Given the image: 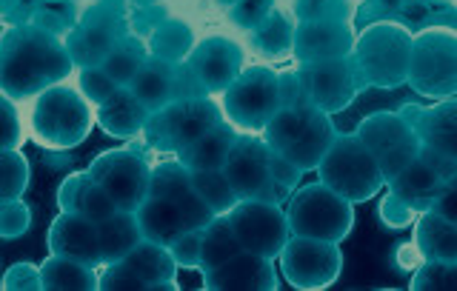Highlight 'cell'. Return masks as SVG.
<instances>
[{"mask_svg": "<svg viewBox=\"0 0 457 291\" xmlns=\"http://www.w3.org/2000/svg\"><path fill=\"white\" fill-rule=\"evenodd\" d=\"M75 71L69 46L61 35L37 23L6 26L0 49V83L12 100H35L49 86L66 83Z\"/></svg>", "mask_w": 457, "mask_h": 291, "instance_id": "6da1fadb", "label": "cell"}, {"mask_svg": "<svg viewBox=\"0 0 457 291\" xmlns=\"http://www.w3.org/2000/svg\"><path fill=\"white\" fill-rule=\"evenodd\" d=\"M95 123L97 109L69 83L49 86L32 100V109H29V137L49 152L75 149L89 137Z\"/></svg>", "mask_w": 457, "mask_h": 291, "instance_id": "7a4b0ae2", "label": "cell"}, {"mask_svg": "<svg viewBox=\"0 0 457 291\" xmlns=\"http://www.w3.org/2000/svg\"><path fill=\"white\" fill-rule=\"evenodd\" d=\"M337 129L332 118L312 104L280 106L275 118L263 129V140L271 152L292 160L303 171H318L328 146L335 143Z\"/></svg>", "mask_w": 457, "mask_h": 291, "instance_id": "3957f363", "label": "cell"}, {"mask_svg": "<svg viewBox=\"0 0 457 291\" xmlns=\"http://www.w3.org/2000/svg\"><path fill=\"white\" fill-rule=\"evenodd\" d=\"M218 123H223L218 97H180L152 112L137 140L146 143L157 157H175Z\"/></svg>", "mask_w": 457, "mask_h": 291, "instance_id": "277c9868", "label": "cell"}, {"mask_svg": "<svg viewBox=\"0 0 457 291\" xmlns=\"http://www.w3.org/2000/svg\"><path fill=\"white\" fill-rule=\"evenodd\" d=\"M414 37L403 23L380 21L357 35L352 61L363 86H400L409 80Z\"/></svg>", "mask_w": 457, "mask_h": 291, "instance_id": "5b68a950", "label": "cell"}, {"mask_svg": "<svg viewBox=\"0 0 457 291\" xmlns=\"http://www.w3.org/2000/svg\"><path fill=\"white\" fill-rule=\"evenodd\" d=\"M223 121L232 123L240 135H263L269 121L280 109L278 69L246 66L226 92L218 95Z\"/></svg>", "mask_w": 457, "mask_h": 291, "instance_id": "8992f818", "label": "cell"}, {"mask_svg": "<svg viewBox=\"0 0 457 291\" xmlns=\"http://www.w3.org/2000/svg\"><path fill=\"white\" fill-rule=\"evenodd\" d=\"M286 217L292 235L340 243L354 229V203L318 180L295 188L286 203Z\"/></svg>", "mask_w": 457, "mask_h": 291, "instance_id": "52a82bcc", "label": "cell"}, {"mask_svg": "<svg viewBox=\"0 0 457 291\" xmlns=\"http://www.w3.org/2000/svg\"><path fill=\"white\" fill-rule=\"evenodd\" d=\"M318 180L352 203H366L386 186L378 160L354 135H337L318 166Z\"/></svg>", "mask_w": 457, "mask_h": 291, "instance_id": "ba28073f", "label": "cell"}, {"mask_svg": "<svg viewBox=\"0 0 457 291\" xmlns=\"http://www.w3.org/2000/svg\"><path fill=\"white\" fill-rule=\"evenodd\" d=\"M409 83L420 95L440 100L457 92V29L428 26L414 35Z\"/></svg>", "mask_w": 457, "mask_h": 291, "instance_id": "9c48e42d", "label": "cell"}, {"mask_svg": "<svg viewBox=\"0 0 457 291\" xmlns=\"http://www.w3.org/2000/svg\"><path fill=\"white\" fill-rule=\"evenodd\" d=\"M152 169L154 160L146 154V149L132 140L120 149H109L97 154L89 163V174L106 188L109 197L118 203V209L137 212L149 197L152 186Z\"/></svg>", "mask_w": 457, "mask_h": 291, "instance_id": "30bf717a", "label": "cell"}, {"mask_svg": "<svg viewBox=\"0 0 457 291\" xmlns=\"http://www.w3.org/2000/svg\"><path fill=\"white\" fill-rule=\"evenodd\" d=\"M280 274L292 288L320 291L328 288L343 271V252L332 240L292 235L278 254Z\"/></svg>", "mask_w": 457, "mask_h": 291, "instance_id": "8fae6325", "label": "cell"}, {"mask_svg": "<svg viewBox=\"0 0 457 291\" xmlns=\"http://www.w3.org/2000/svg\"><path fill=\"white\" fill-rule=\"evenodd\" d=\"M357 137L363 140V146L371 152V157L378 160V166L383 171L386 183L397 178L411 160L420 157L423 143L418 132L411 129V123L400 112H375L357 126Z\"/></svg>", "mask_w": 457, "mask_h": 291, "instance_id": "7c38bea8", "label": "cell"}, {"mask_svg": "<svg viewBox=\"0 0 457 291\" xmlns=\"http://www.w3.org/2000/svg\"><path fill=\"white\" fill-rule=\"evenodd\" d=\"M226 217H228V223H232L243 249L271 257V260L283 252V245L292 237V226H289V217H286V209L275 206V203L243 197Z\"/></svg>", "mask_w": 457, "mask_h": 291, "instance_id": "4fadbf2b", "label": "cell"}, {"mask_svg": "<svg viewBox=\"0 0 457 291\" xmlns=\"http://www.w3.org/2000/svg\"><path fill=\"white\" fill-rule=\"evenodd\" d=\"M132 35V29L123 26V18L112 4H95L83 12V18L69 29L63 37L71 61L78 69L104 66L106 57L120 46L123 37Z\"/></svg>", "mask_w": 457, "mask_h": 291, "instance_id": "5bb4252c", "label": "cell"}, {"mask_svg": "<svg viewBox=\"0 0 457 291\" xmlns=\"http://www.w3.org/2000/svg\"><path fill=\"white\" fill-rule=\"evenodd\" d=\"M297 78H300V83H303L309 104L323 109L326 114H335L340 109H346L354 100V95L363 89L352 54L332 57V61L300 63Z\"/></svg>", "mask_w": 457, "mask_h": 291, "instance_id": "9a60e30c", "label": "cell"}, {"mask_svg": "<svg viewBox=\"0 0 457 291\" xmlns=\"http://www.w3.org/2000/svg\"><path fill=\"white\" fill-rule=\"evenodd\" d=\"M186 63L192 66L195 78L204 86V92L218 97L220 92H226L232 80L246 69V57H243L240 43L212 35L195 43L192 54L186 57Z\"/></svg>", "mask_w": 457, "mask_h": 291, "instance_id": "2e32d148", "label": "cell"}, {"mask_svg": "<svg viewBox=\"0 0 457 291\" xmlns=\"http://www.w3.org/2000/svg\"><path fill=\"white\" fill-rule=\"evenodd\" d=\"M149 197H163L169 203L183 212L186 223L189 229H206L214 214L200 195L195 192V183H192V171L186 169L178 157H161L152 169V186H149Z\"/></svg>", "mask_w": 457, "mask_h": 291, "instance_id": "e0dca14e", "label": "cell"}, {"mask_svg": "<svg viewBox=\"0 0 457 291\" xmlns=\"http://www.w3.org/2000/svg\"><path fill=\"white\" fill-rule=\"evenodd\" d=\"M400 114L418 132L423 149L457 163V100L446 97L435 106H411L406 104Z\"/></svg>", "mask_w": 457, "mask_h": 291, "instance_id": "ac0fdd59", "label": "cell"}, {"mask_svg": "<svg viewBox=\"0 0 457 291\" xmlns=\"http://www.w3.org/2000/svg\"><path fill=\"white\" fill-rule=\"evenodd\" d=\"M204 274V286L212 291H271L278 288L275 260L243 249L223 266Z\"/></svg>", "mask_w": 457, "mask_h": 291, "instance_id": "d6986e66", "label": "cell"}, {"mask_svg": "<svg viewBox=\"0 0 457 291\" xmlns=\"http://www.w3.org/2000/svg\"><path fill=\"white\" fill-rule=\"evenodd\" d=\"M49 254H63L95 269H104V254H100V235L97 223L78 212H61L49 226Z\"/></svg>", "mask_w": 457, "mask_h": 291, "instance_id": "ffe728a7", "label": "cell"}, {"mask_svg": "<svg viewBox=\"0 0 457 291\" xmlns=\"http://www.w3.org/2000/svg\"><path fill=\"white\" fill-rule=\"evenodd\" d=\"M354 32L349 21H303L295 26V57L297 63L332 61L346 57L354 49Z\"/></svg>", "mask_w": 457, "mask_h": 291, "instance_id": "44dd1931", "label": "cell"}, {"mask_svg": "<svg viewBox=\"0 0 457 291\" xmlns=\"http://www.w3.org/2000/svg\"><path fill=\"white\" fill-rule=\"evenodd\" d=\"M223 171L235 192L243 197H254L271 180L269 174V146L263 135H240L228 152Z\"/></svg>", "mask_w": 457, "mask_h": 291, "instance_id": "7402d4cb", "label": "cell"}, {"mask_svg": "<svg viewBox=\"0 0 457 291\" xmlns=\"http://www.w3.org/2000/svg\"><path fill=\"white\" fill-rule=\"evenodd\" d=\"M118 263H123L135 274L143 291H178L180 288V283H178L180 266L169 245H161V243L143 237L123 260H118Z\"/></svg>", "mask_w": 457, "mask_h": 291, "instance_id": "603a6c76", "label": "cell"}, {"mask_svg": "<svg viewBox=\"0 0 457 291\" xmlns=\"http://www.w3.org/2000/svg\"><path fill=\"white\" fill-rule=\"evenodd\" d=\"M446 180H449L446 174H443L435 163H428V160L420 154L386 186H389V195H395L397 200H403L409 209L423 214V212H432Z\"/></svg>", "mask_w": 457, "mask_h": 291, "instance_id": "cb8c5ba5", "label": "cell"}, {"mask_svg": "<svg viewBox=\"0 0 457 291\" xmlns=\"http://www.w3.org/2000/svg\"><path fill=\"white\" fill-rule=\"evenodd\" d=\"M57 206H61V212H78L95 223H104L114 212H120L106 188L89 174V169L71 171L61 183V188H57Z\"/></svg>", "mask_w": 457, "mask_h": 291, "instance_id": "d4e9b609", "label": "cell"}, {"mask_svg": "<svg viewBox=\"0 0 457 291\" xmlns=\"http://www.w3.org/2000/svg\"><path fill=\"white\" fill-rule=\"evenodd\" d=\"M149 114L152 112L132 95V89H129V86H120V92L114 95L106 106L97 109V126L104 129L106 135L135 140L143 135V129H146Z\"/></svg>", "mask_w": 457, "mask_h": 291, "instance_id": "484cf974", "label": "cell"}, {"mask_svg": "<svg viewBox=\"0 0 457 291\" xmlns=\"http://www.w3.org/2000/svg\"><path fill=\"white\" fill-rule=\"evenodd\" d=\"M240 137V132L232 123H218L206 132L204 137H197L195 143L186 146L183 152H178L175 157L180 163L189 169V171H204V169H223L228 152H232L235 140Z\"/></svg>", "mask_w": 457, "mask_h": 291, "instance_id": "4316f807", "label": "cell"}, {"mask_svg": "<svg viewBox=\"0 0 457 291\" xmlns=\"http://www.w3.org/2000/svg\"><path fill=\"white\" fill-rule=\"evenodd\" d=\"M411 243L423 260H457V226L437 212H423L411 226Z\"/></svg>", "mask_w": 457, "mask_h": 291, "instance_id": "83f0119b", "label": "cell"}, {"mask_svg": "<svg viewBox=\"0 0 457 291\" xmlns=\"http://www.w3.org/2000/svg\"><path fill=\"white\" fill-rule=\"evenodd\" d=\"M137 223L146 240H154L161 245H171L183 231H189L183 212L163 197H146V203L137 209Z\"/></svg>", "mask_w": 457, "mask_h": 291, "instance_id": "f1b7e54d", "label": "cell"}, {"mask_svg": "<svg viewBox=\"0 0 457 291\" xmlns=\"http://www.w3.org/2000/svg\"><path fill=\"white\" fill-rule=\"evenodd\" d=\"M132 95L140 100L149 112L163 109L166 104L175 100V63H166L161 57H152L143 63L137 78L132 80Z\"/></svg>", "mask_w": 457, "mask_h": 291, "instance_id": "f546056e", "label": "cell"}, {"mask_svg": "<svg viewBox=\"0 0 457 291\" xmlns=\"http://www.w3.org/2000/svg\"><path fill=\"white\" fill-rule=\"evenodd\" d=\"M97 235H100V254H104V266L118 263L123 260L135 245L143 240V231L137 223V212H114L109 220L97 223Z\"/></svg>", "mask_w": 457, "mask_h": 291, "instance_id": "4dcf8cb0", "label": "cell"}, {"mask_svg": "<svg viewBox=\"0 0 457 291\" xmlns=\"http://www.w3.org/2000/svg\"><path fill=\"white\" fill-rule=\"evenodd\" d=\"M40 278H43V291H66V288H80V291H92L100 288V269L80 263V260H71L63 254H49L40 263Z\"/></svg>", "mask_w": 457, "mask_h": 291, "instance_id": "1f68e13d", "label": "cell"}, {"mask_svg": "<svg viewBox=\"0 0 457 291\" xmlns=\"http://www.w3.org/2000/svg\"><path fill=\"white\" fill-rule=\"evenodd\" d=\"M195 35H192V29L180 23V21H163V23H157L152 29V35L146 40V46H149V54L152 57H161V61L166 63H183L186 57L192 54L195 49Z\"/></svg>", "mask_w": 457, "mask_h": 291, "instance_id": "d6a6232c", "label": "cell"}, {"mask_svg": "<svg viewBox=\"0 0 457 291\" xmlns=\"http://www.w3.org/2000/svg\"><path fill=\"white\" fill-rule=\"evenodd\" d=\"M200 249H204V257H200V271L218 269L226 263V260H232L235 254L243 252V245H240L226 214L214 217V220L204 229V245H200Z\"/></svg>", "mask_w": 457, "mask_h": 291, "instance_id": "836d02e7", "label": "cell"}, {"mask_svg": "<svg viewBox=\"0 0 457 291\" xmlns=\"http://www.w3.org/2000/svg\"><path fill=\"white\" fill-rule=\"evenodd\" d=\"M146 61H149L146 40L132 32L129 37H123V43L106 57V63L100 69H104L118 86H132V80L137 78V71L143 69V63H146Z\"/></svg>", "mask_w": 457, "mask_h": 291, "instance_id": "e575fe53", "label": "cell"}, {"mask_svg": "<svg viewBox=\"0 0 457 291\" xmlns=\"http://www.w3.org/2000/svg\"><path fill=\"white\" fill-rule=\"evenodd\" d=\"M192 183H195V192L200 195V200H204L206 206L214 214H218V217L220 214H228L240 203V195L235 192V186L228 183L223 169L192 171Z\"/></svg>", "mask_w": 457, "mask_h": 291, "instance_id": "d590c367", "label": "cell"}, {"mask_svg": "<svg viewBox=\"0 0 457 291\" xmlns=\"http://www.w3.org/2000/svg\"><path fill=\"white\" fill-rule=\"evenodd\" d=\"M409 286L414 291H457V260H423Z\"/></svg>", "mask_w": 457, "mask_h": 291, "instance_id": "8d00e7d4", "label": "cell"}, {"mask_svg": "<svg viewBox=\"0 0 457 291\" xmlns=\"http://www.w3.org/2000/svg\"><path fill=\"white\" fill-rule=\"evenodd\" d=\"M0 171H4V183H0V200H18L23 197L29 186V160L21 149H4L0 154Z\"/></svg>", "mask_w": 457, "mask_h": 291, "instance_id": "74e56055", "label": "cell"}, {"mask_svg": "<svg viewBox=\"0 0 457 291\" xmlns=\"http://www.w3.org/2000/svg\"><path fill=\"white\" fill-rule=\"evenodd\" d=\"M78 89L83 92V97L89 100L95 109H100L120 92V86L114 83L100 66H83L78 71Z\"/></svg>", "mask_w": 457, "mask_h": 291, "instance_id": "f35d334b", "label": "cell"}, {"mask_svg": "<svg viewBox=\"0 0 457 291\" xmlns=\"http://www.w3.org/2000/svg\"><path fill=\"white\" fill-rule=\"evenodd\" d=\"M29 226H32V209L18 200H0V237L4 240H18L23 237Z\"/></svg>", "mask_w": 457, "mask_h": 291, "instance_id": "ab89813d", "label": "cell"}, {"mask_svg": "<svg viewBox=\"0 0 457 291\" xmlns=\"http://www.w3.org/2000/svg\"><path fill=\"white\" fill-rule=\"evenodd\" d=\"M200 245H204V229H189V231H183L169 249L183 271H200V257H204Z\"/></svg>", "mask_w": 457, "mask_h": 291, "instance_id": "60d3db41", "label": "cell"}, {"mask_svg": "<svg viewBox=\"0 0 457 291\" xmlns=\"http://www.w3.org/2000/svg\"><path fill=\"white\" fill-rule=\"evenodd\" d=\"M378 217H380V223L389 229V231H400V229H409L418 223V212L409 209L403 200H397L395 195L386 192L383 203H380V209H378Z\"/></svg>", "mask_w": 457, "mask_h": 291, "instance_id": "b9f144b4", "label": "cell"}, {"mask_svg": "<svg viewBox=\"0 0 457 291\" xmlns=\"http://www.w3.org/2000/svg\"><path fill=\"white\" fill-rule=\"evenodd\" d=\"M4 286L6 291H43V278H40V266L35 263H14L9 266V271L4 274Z\"/></svg>", "mask_w": 457, "mask_h": 291, "instance_id": "7bdbcfd3", "label": "cell"}, {"mask_svg": "<svg viewBox=\"0 0 457 291\" xmlns=\"http://www.w3.org/2000/svg\"><path fill=\"white\" fill-rule=\"evenodd\" d=\"M0 106H4V123H6L4 149H21L23 123H21V114H18V100H12L9 95H0Z\"/></svg>", "mask_w": 457, "mask_h": 291, "instance_id": "ee69618b", "label": "cell"}, {"mask_svg": "<svg viewBox=\"0 0 457 291\" xmlns=\"http://www.w3.org/2000/svg\"><path fill=\"white\" fill-rule=\"evenodd\" d=\"M278 86H280V106L309 104L303 83H300V78H297V69H278Z\"/></svg>", "mask_w": 457, "mask_h": 291, "instance_id": "f6af8a7d", "label": "cell"}, {"mask_svg": "<svg viewBox=\"0 0 457 291\" xmlns=\"http://www.w3.org/2000/svg\"><path fill=\"white\" fill-rule=\"evenodd\" d=\"M269 174H271V180H278V183H283V186H289L292 192L295 188L303 183V169L300 166H295L292 160H286L283 154H278V152H271L269 149Z\"/></svg>", "mask_w": 457, "mask_h": 291, "instance_id": "bcb514c9", "label": "cell"}, {"mask_svg": "<svg viewBox=\"0 0 457 291\" xmlns=\"http://www.w3.org/2000/svg\"><path fill=\"white\" fill-rule=\"evenodd\" d=\"M432 212H437L440 217H446V220H452L457 226V174L446 180V186H443V192H440L437 203L432 206Z\"/></svg>", "mask_w": 457, "mask_h": 291, "instance_id": "7dc6e473", "label": "cell"}]
</instances>
